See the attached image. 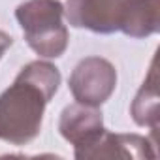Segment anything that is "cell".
<instances>
[{
	"label": "cell",
	"mask_w": 160,
	"mask_h": 160,
	"mask_svg": "<svg viewBox=\"0 0 160 160\" xmlns=\"http://www.w3.org/2000/svg\"><path fill=\"white\" fill-rule=\"evenodd\" d=\"M160 28V0H128L121 32L130 38H147Z\"/></svg>",
	"instance_id": "52a82bcc"
},
{
	"label": "cell",
	"mask_w": 160,
	"mask_h": 160,
	"mask_svg": "<svg viewBox=\"0 0 160 160\" xmlns=\"http://www.w3.org/2000/svg\"><path fill=\"white\" fill-rule=\"evenodd\" d=\"M132 117L139 126H151L152 132H156V128H158V94H156L154 64L132 104Z\"/></svg>",
	"instance_id": "ba28073f"
},
{
	"label": "cell",
	"mask_w": 160,
	"mask_h": 160,
	"mask_svg": "<svg viewBox=\"0 0 160 160\" xmlns=\"http://www.w3.org/2000/svg\"><path fill=\"white\" fill-rule=\"evenodd\" d=\"M58 130L62 138L75 147V151L92 145L104 134V119L102 113L92 106L72 104L62 109Z\"/></svg>",
	"instance_id": "8992f818"
},
{
	"label": "cell",
	"mask_w": 160,
	"mask_h": 160,
	"mask_svg": "<svg viewBox=\"0 0 160 160\" xmlns=\"http://www.w3.org/2000/svg\"><path fill=\"white\" fill-rule=\"evenodd\" d=\"M13 43V40H12V36H8L6 32H2L0 30V58H2V55L8 51V47Z\"/></svg>",
	"instance_id": "9c48e42d"
},
{
	"label": "cell",
	"mask_w": 160,
	"mask_h": 160,
	"mask_svg": "<svg viewBox=\"0 0 160 160\" xmlns=\"http://www.w3.org/2000/svg\"><path fill=\"white\" fill-rule=\"evenodd\" d=\"M30 49L43 58H57L68 47V28L62 23L64 6L58 0H27L15 10Z\"/></svg>",
	"instance_id": "7a4b0ae2"
},
{
	"label": "cell",
	"mask_w": 160,
	"mask_h": 160,
	"mask_svg": "<svg viewBox=\"0 0 160 160\" xmlns=\"http://www.w3.org/2000/svg\"><path fill=\"white\" fill-rule=\"evenodd\" d=\"M128 0H68L64 15L75 28L94 34H113L121 30Z\"/></svg>",
	"instance_id": "277c9868"
},
{
	"label": "cell",
	"mask_w": 160,
	"mask_h": 160,
	"mask_svg": "<svg viewBox=\"0 0 160 160\" xmlns=\"http://www.w3.org/2000/svg\"><path fill=\"white\" fill-rule=\"evenodd\" d=\"M60 72L45 60L28 62L10 89L0 94V139L30 143L42 128L45 106L57 94Z\"/></svg>",
	"instance_id": "6da1fadb"
},
{
	"label": "cell",
	"mask_w": 160,
	"mask_h": 160,
	"mask_svg": "<svg viewBox=\"0 0 160 160\" xmlns=\"http://www.w3.org/2000/svg\"><path fill=\"white\" fill-rule=\"evenodd\" d=\"M75 158L87 160V158H154L156 152L152 149V143L138 134H109L104 130V134L89 147L79 149L73 152Z\"/></svg>",
	"instance_id": "5b68a950"
},
{
	"label": "cell",
	"mask_w": 160,
	"mask_h": 160,
	"mask_svg": "<svg viewBox=\"0 0 160 160\" xmlns=\"http://www.w3.org/2000/svg\"><path fill=\"white\" fill-rule=\"evenodd\" d=\"M117 85L115 66L102 57H87L79 62L70 75V91L75 102L98 108L113 94Z\"/></svg>",
	"instance_id": "3957f363"
}]
</instances>
